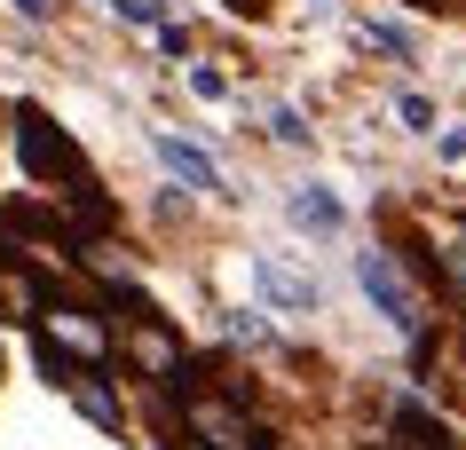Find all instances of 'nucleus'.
Listing matches in <instances>:
<instances>
[{
    "mask_svg": "<svg viewBox=\"0 0 466 450\" xmlns=\"http://www.w3.org/2000/svg\"><path fill=\"white\" fill-rule=\"evenodd\" d=\"M150 150H158V166H167L174 182H190V190H206V198H221V166L198 143H182V135H150Z\"/></svg>",
    "mask_w": 466,
    "mask_h": 450,
    "instance_id": "nucleus-9",
    "label": "nucleus"
},
{
    "mask_svg": "<svg viewBox=\"0 0 466 450\" xmlns=\"http://www.w3.org/2000/svg\"><path fill=\"white\" fill-rule=\"evenodd\" d=\"M435 276H442V285H459V293H466V222H442L435 229Z\"/></svg>",
    "mask_w": 466,
    "mask_h": 450,
    "instance_id": "nucleus-12",
    "label": "nucleus"
},
{
    "mask_svg": "<svg viewBox=\"0 0 466 450\" xmlns=\"http://www.w3.org/2000/svg\"><path fill=\"white\" fill-rule=\"evenodd\" d=\"M269 135H277V143H309V119H300V111H285V103H277V111H269Z\"/></svg>",
    "mask_w": 466,
    "mask_h": 450,
    "instance_id": "nucleus-18",
    "label": "nucleus"
},
{
    "mask_svg": "<svg viewBox=\"0 0 466 450\" xmlns=\"http://www.w3.org/2000/svg\"><path fill=\"white\" fill-rule=\"evenodd\" d=\"M411 8H459V16H466V0H411Z\"/></svg>",
    "mask_w": 466,
    "mask_h": 450,
    "instance_id": "nucleus-22",
    "label": "nucleus"
},
{
    "mask_svg": "<svg viewBox=\"0 0 466 450\" xmlns=\"http://www.w3.org/2000/svg\"><path fill=\"white\" fill-rule=\"evenodd\" d=\"M16 143H25V166H32V182H40V190H56V198H103L87 150H79L72 135L40 111V103H16Z\"/></svg>",
    "mask_w": 466,
    "mask_h": 450,
    "instance_id": "nucleus-1",
    "label": "nucleus"
},
{
    "mask_svg": "<svg viewBox=\"0 0 466 450\" xmlns=\"http://www.w3.org/2000/svg\"><path fill=\"white\" fill-rule=\"evenodd\" d=\"M0 316H8V325H32V332H40V316H48L32 269H16V261H0Z\"/></svg>",
    "mask_w": 466,
    "mask_h": 450,
    "instance_id": "nucleus-11",
    "label": "nucleus"
},
{
    "mask_svg": "<svg viewBox=\"0 0 466 450\" xmlns=\"http://www.w3.org/2000/svg\"><path fill=\"white\" fill-rule=\"evenodd\" d=\"M395 119L411 126V135H427V126H435V103L427 95H395Z\"/></svg>",
    "mask_w": 466,
    "mask_h": 450,
    "instance_id": "nucleus-16",
    "label": "nucleus"
},
{
    "mask_svg": "<svg viewBox=\"0 0 466 450\" xmlns=\"http://www.w3.org/2000/svg\"><path fill=\"white\" fill-rule=\"evenodd\" d=\"M229 340H246V348H269V325L246 316V308H229Z\"/></svg>",
    "mask_w": 466,
    "mask_h": 450,
    "instance_id": "nucleus-17",
    "label": "nucleus"
},
{
    "mask_svg": "<svg viewBox=\"0 0 466 450\" xmlns=\"http://www.w3.org/2000/svg\"><path fill=\"white\" fill-rule=\"evenodd\" d=\"M364 48L395 55V64H411V32H403V25H388V16H364Z\"/></svg>",
    "mask_w": 466,
    "mask_h": 450,
    "instance_id": "nucleus-13",
    "label": "nucleus"
},
{
    "mask_svg": "<svg viewBox=\"0 0 466 450\" xmlns=\"http://www.w3.org/2000/svg\"><path fill=\"white\" fill-rule=\"evenodd\" d=\"M119 355H127V372L135 379H150V387H182V372H190V348H182V332L158 316V308H135L127 316V332H119Z\"/></svg>",
    "mask_w": 466,
    "mask_h": 450,
    "instance_id": "nucleus-3",
    "label": "nucleus"
},
{
    "mask_svg": "<svg viewBox=\"0 0 466 450\" xmlns=\"http://www.w3.org/2000/svg\"><path fill=\"white\" fill-rule=\"evenodd\" d=\"M435 150H442V158H466V126H451V135H442Z\"/></svg>",
    "mask_w": 466,
    "mask_h": 450,
    "instance_id": "nucleus-19",
    "label": "nucleus"
},
{
    "mask_svg": "<svg viewBox=\"0 0 466 450\" xmlns=\"http://www.w3.org/2000/svg\"><path fill=\"white\" fill-rule=\"evenodd\" d=\"M285 214H293V229H309V237H340L348 229V205L324 190V182H300L293 198H285Z\"/></svg>",
    "mask_w": 466,
    "mask_h": 450,
    "instance_id": "nucleus-10",
    "label": "nucleus"
},
{
    "mask_svg": "<svg viewBox=\"0 0 466 450\" xmlns=\"http://www.w3.org/2000/svg\"><path fill=\"white\" fill-rule=\"evenodd\" d=\"M190 95H206V103H229V72H214V64H190Z\"/></svg>",
    "mask_w": 466,
    "mask_h": 450,
    "instance_id": "nucleus-15",
    "label": "nucleus"
},
{
    "mask_svg": "<svg viewBox=\"0 0 466 450\" xmlns=\"http://www.w3.org/2000/svg\"><path fill=\"white\" fill-rule=\"evenodd\" d=\"M16 8H25V16H48V0H16Z\"/></svg>",
    "mask_w": 466,
    "mask_h": 450,
    "instance_id": "nucleus-23",
    "label": "nucleus"
},
{
    "mask_svg": "<svg viewBox=\"0 0 466 450\" xmlns=\"http://www.w3.org/2000/svg\"><path fill=\"white\" fill-rule=\"evenodd\" d=\"M182 435L206 450H277V435L246 411L238 387H190L182 395Z\"/></svg>",
    "mask_w": 466,
    "mask_h": 450,
    "instance_id": "nucleus-2",
    "label": "nucleus"
},
{
    "mask_svg": "<svg viewBox=\"0 0 466 450\" xmlns=\"http://www.w3.org/2000/svg\"><path fill=\"white\" fill-rule=\"evenodd\" d=\"M253 285H261V300H269V308H285V316H317V308H324L317 276H300L285 253H253Z\"/></svg>",
    "mask_w": 466,
    "mask_h": 450,
    "instance_id": "nucleus-7",
    "label": "nucleus"
},
{
    "mask_svg": "<svg viewBox=\"0 0 466 450\" xmlns=\"http://www.w3.org/2000/svg\"><path fill=\"white\" fill-rule=\"evenodd\" d=\"M40 364H48V379L72 395V411L96 426V435H127V395H119V379L87 372V364H64V355H48V348H40Z\"/></svg>",
    "mask_w": 466,
    "mask_h": 450,
    "instance_id": "nucleus-6",
    "label": "nucleus"
},
{
    "mask_svg": "<svg viewBox=\"0 0 466 450\" xmlns=\"http://www.w3.org/2000/svg\"><path fill=\"white\" fill-rule=\"evenodd\" d=\"M380 450H459V443H451V426H442L419 395H395L388 403V443Z\"/></svg>",
    "mask_w": 466,
    "mask_h": 450,
    "instance_id": "nucleus-8",
    "label": "nucleus"
},
{
    "mask_svg": "<svg viewBox=\"0 0 466 450\" xmlns=\"http://www.w3.org/2000/svg\"><path fill=\"white\" fill-rule=\"evenodd\" d=\"M111 8H119L127 25H143V32H158V25H174V16H167V0H111Z\"/></svg>",
    "mask_w": 466,
    "mask_h": 450,
    "instance_id": "nucleus-14",
    "label": "nucleus"
},
{
    "mask_svg": "<svg viewBox=\"0 0 466 450\" xmlns=\"http://www.w3.org/2000/svg\"><path fill=\"white\" fill-rule=\"evenodd\" d=\"M0 119H16V111H8V103H0Z\"/></svg>",
    "mask_w": 466,
    "mask_h": 450,
    "instance_id": "nucleus-24",
    "label": "nucleus"
},
{
    "mask_svg": "<svg viewBox=\"0 0 466 450\" xmlns=\"http://www.w3.org/2000/svg\"><path fill=\"white\" fill-rule=\"evenodd\" d=\"M40 348L64 355V364H87V372H103L111 364V325H103L87 300H48V316H40Z\"/></svg>",
    "mask_w": 466,
    "mask_h": 450,
    "instance_id": "nucleus-5",
    "label": "nucleus"
},
{
    "mask_svg": "<svg viewBox=\"0 0 466 450\" xmlns=\"http://www.w3.org/2000/svg\"><path fill=\"white\" fill-rule=\"evenodd\" d=\"M356 285H364V300L388 316V332L427 340V300L411 293V276H403V261H395L388 245H364V253H356Z\"/></svg>",
    "mask_w": 466,
    "mask_h": 450,
    "instance_id": "nucleus-4",
    "label": "nucleus"
},
{
    "mask_svg": "<svg viewBox=\"0 0 466 450\" xmlns=\"http://www.w3.org/2000/svg\"><path fill=\"white\" fill-rule=\"evenodd\" d=\"M158 450H206V443H190V435H167V443H158Z\"/></svg>",
    "mask_w": 466,
    "mask_h": 450,
    "instance_id": "nucleus-21",
    "label": "nucleus"
},
{
    "mask_svg": "<svg viewBox=\"0 0 466 450\" xmlns=\"http://www.w3.org/2000/svg\"><path fill=\"white\" fill-rule=\"evenodd\" d=\"M229 16H269V0H229Z\"/></svg>",
    "mask_w": 466,
    "mask_h": 450,
    "instance_id": "nucleus-20",
    "label": "nucleus"
}]
</instances>
